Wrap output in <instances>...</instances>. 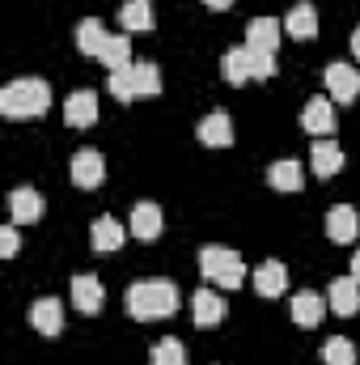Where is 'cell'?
<instances>
[{
  "instance_id": "obj_19",
  "label": "cell",
  "mask_w": 360,
  "mask_h": 365,
  "mask_svg": "<svg viewBox=\"0 0 360 365\" xmlns=\"http://www.w3.org/2000/svg\"><path fill=\"white\" fill-rule=\"evenodd\" d=\"M191 314H195V327H216V323L225 319V302H221V293L199 289V293L191 297Z\"/></svg>"
},
{
  "instance_id": "obj_2",
  "label": "cell",
  "mask_w": 360,
  "mask_h": 365,
  "mask_svg": "<svg viewBox=\"0 0 360 365\" xmlns=\"http://www.w3.org/2000/svg\"><path fill=\"white\" fill-rule=\"evenodd\" d=\"M51 106V86L43 77H17L0 90V115L4 119H38Z\"/></svg>"
},
{
  "instance_id": "obj_10",
  "label": "cell",
  "mask_w": 360,
  "mask_h": 365,
  "mask_svg": "<svg viewBox=\"0 0 360 365\" xmlns=\"http://www.w3.org/2000/svg\"><path fill=\"white\" fill-rule=\"evenodd\" d=\"M360 234V217L352 204H335L331 212H327V238L331 242H356Z\"/></svg>"
},
{
  "instance_id": "obj_26",
  "label": "cell",
  "mask_w": 360,
  "mask_h": 365,
  "mask_svg": "<svg viewBox=\"0 0 360 365\" xmlns=\"http://www.w3.org/2000/svg\"><path fill=\"white\" fill-rule=\"evenodd\" d=\"M97 60H102V64H106L110 73H119V68H127V64H136V60H132V43H127V34H110Z\"/></svg>"
},
{
  "instance_id": "obj_6",
  "label": "cell",
  "mask_w": 360,
  "mask_h": 365,
  "mask_svg": "<svg viewBox=\"0 0 360 365\" xmlns=\"http://www.w3.org/2000/svg\"><path fill=\"white\" fill-rule=\"evenodd\" d=\"M30 327L43 336H60L64 331V302L60 297H38L30 306Z\"/></svg>"
},
{
  "instance_id": "obj_9",
  "label": "cell",
  "mask_w": 360,
  "mask_h": 365,
  "mask_svg": "<svg viewBox=\"0 0 360 365\" xmlns=\"http://www.w3.org/2000/svg\"><path fill=\"white\" fill-rule=\"evenodd\" d=\"M43 208H47V200H43L34 187H17V191L9 195V212H13V225H34V221L43 217Z\"/></svg>"
},
{
  "instance_id": "obj_4",
  "label": "cell",
  "mask_w": 360,
  "mask_h": 365,
  "mask_svg": "<svg viewBox=\"0 0 360 365\" xmlns=\"http://www.w3.org/2000/svg\"><path fill=\"white\" fill-rule=\"evenodd\" d=\"M322 81H327L331 102H356L360 98V73L352 68V64H327Z\"/></svg>"
},
{
  "instance_id": "obj_17",
  "label": "cell",
  "mask_w": 360,
  "mask_h": 365,
  "mask_svg": "<svg viewBox=\"0 0 360 365\" xmlns=\"http://www.w3.org/2000/svg\"><path fill=\"white\" fill-rule=\"evenodd\" d=\"M284 30H288L292 38H301V43H305V38H314V34H318V9H314L309 0L292 4V9H288V17H284Z\"/></svg>"
},
{
  "instance_id": "obj_29",
  "label": "cell",
  "mask_w": 360,
  "mask_h": 365,
  "mask_svg": "<svg viewBox=\"0 0 360 365\" xmlns=\"http://www.w3.org/2000/svg\"><path fill=\"white\" fill-rule=\"evenodd\" d=\"M110 93H115L119 102H136V98H140V90H136V64L110 73Z\"/></svg>"
},
{
  "instance_id": "obj_11",
  "label": "cell",
  "mask_w": 360,
  "mask_h": 365,
  "mask_svg": "<svg viewBox=\"0 0 360 365\" xmlns=\"http://www.w3.org/2000/svg\"><path fill=\"white\" fill-rule=\"evenodd\" d=\"M102 302H106V289H102L97 276H90V272L73 276V306H77L81 314H97Z\"/></svg>"
},
{
  "instance_id": "obj_15",
  "label": "cell",
  "mask_w": 360,
  "mask_h": 365,
  "mask_svg": "<svg viewBox=\"0 0 360 365\" xmlns=\"http://www.w3.org/2000/svg\"><path fill=\"white\" fill-rule=\"evenodd\" d=\"M157 234H162V208H157L153 200H140V204L132 208V238L153 242Z\"/></svg>"
},
{
  "instance_id": "obj_30",
  "label": "cell",
  "mask_w": 360,
  "mask_h": 365,
  "mask_svg": "<svg viewBox=\"0 0 360 365\" xmlns=\"http://www.w3.org/2000/svg\"><path fill=\"white\" fill-rule=\"evenodd\" d=\"M153 365H186V349L179 340H157L153 344Z\"/></svg>"
},
{
  "instance_id": "obj_28",
  "label": "cell",
  "mask_w": 360,
  "mask_h": 365,
  "mask_svg": "<svg viewBox=\"0 0 360 365\" xmlns=\"http://www.w3.org/2000/svg\"><path fill=\"white\" fill-rule=\"evenodd\" d=\"M136 90H140V98H157L162 93V68L153 60H140L136 64Z\"/></svg>"
},
{
  "instance_id": "obj_1",
  "label": "cell",
  "mask_w": 360,
  "mask_h": 365,
  "mask_svg": "<svg viewBox=\"0 0 360 365\" xmlns=\"http://www.w3.org/2000/svg\"><path fill=\"white\" fill-rule=\"evenodd\" d=\"M123 302H127V314L132 319H170L174 310H179V284L174 280H162V276H153V280H136V284H127V293H123Z\"/></svg>"
},
{
  "instance_id": "obj_12",
  "label": "cell",
  "mask_w": 360,
  "mask_h": 365,
  "mask_svg": "<svg viewBox=\"0 0 360 365\" xmlns=\"http://www.w3.org/2000/svg\"><path fill=\"white\" fill-rule=\"evenodd\" d=\"M301 128L314 132V136L335 132V102H331V98H309L305 110H301Z\"/></svg>"
},
{
  "instance_id": "obj_23",
  "label": "cell",
  "mask_w": 360,
  "mask_h": 365,
  "mask_svg": "<svg viewBox=\"0 0 360 365\" xmlns=\"http://www.w3.org/2000/svg\"><path fill=\"white\" fill-rule=\"evenodd\" d=\"M119 21H123V30H153V26H157V17H153V0H123Z\"/></svg>"
},
{
  "instance_id": "obj_13",
  "label": "cell",
  "mask_w": 360,
  "mask_h": 365,
  "mask_svg": "<svg viewBox=\"0 0 360 365\" xmlns=\"http://www.w3.org/2000/svg\"><path fill=\"white\" fill-rule=\"evenodd\" d=\"M344 149L335 145V140H318L314 149H309V170L318 175V179H331V175H339L344 170Z\"/></svg>"
},
{
  "instance_id": "obj_20",
  "label": "cell",
  "mask_w": 360,
  "mask_h": 365,
  "mask_svg": "<svg viewBox=\"0 0 360 365\" xmlns=\"http://www.w3.org/2000/svg\"><path fill=\"white\" fill-rule=\"evenodd\" d=\"M327 310H331V306H327L322 293H297V297H292V323H297V327H318Z\"/></svg>"
},
{
  "instance_id": "obj_31",
  "label": "cell",
  "mask_w": 360,
  "mask_h": 365,
  "mask_svg": "<svg viewBox=\"0 0 360 365\" xmlns=\"http://www.w3.org/2000/svg\"><path fill=\"white\" fill-rule=\"evenodd\" d=\"M250 64H255V81H271L275 77V56L271 51H250Z\"/></svg>"
},
{
  "instance_id": "obj_14",
  "label": "cell",
  "mask_w": 360,
  "mask_h": 365,
  "mask_svg": "<svg viewBox=\"0 0 360 365\" xmlns=\"http://www.w3.org/2000/svg\"><path fill=\"white\" fill-rule=\"evenodd\" d=\"M64 119H68V128H93V119H97V93L93 90L68 93V102H64Z\"/></svg>"
},
{
  "instance_id": "obj_21",
  "label": "cell",
  "mask_w": 360,
  "mask_h": 365,
  "mask_svg": "<svg viewBox=\"0 0 360 365\" xmlns=\"http://www.w3.org/2000/svg\"><path fill=\"white\" fill-rule=\"evenodd\" d=\"M246 47H250V51H271V56H275V47H280V21L255 17V21L246 26Z\"/></svg>"
},
{
  "instance_id": "obj_32",
  "label": "cell",
  "mask_w": 360,
  "mask_h": 365,
  "mask_svg": "<svg viewBox=\"0 0 360 365\" xmlns=\"http://www.w3.org/2000/svg\"><path fill=\"white\" fill-rule=\"evenodd\" d=\"M0 255H4V259L17 255V225H4V230H0Z\"/></svg>"
},
{
  "instance_id": "obj_22",
  "label": "cell",
  "mask_w": 360,
  "mask_h": 365,
  "mask_svg": "<svg viewBox=\"0 0 360 365\" xmlns=\"http://www.w3.org/2000/svg\"><path fill=\"white\" fill-rule=\"evenodd\" d=\"M255 289H259L263 297H280V293L288 289V268H284L280 259L259 264V268H255Z\"/></svg>"
},
{
  "instance_id": "obj_34",
  "label": "cell",
  "mask_w": 360,
  "mask_h": 365,
  "mask_svg": "<svg viewBox=\"0 0 360 365\" xmlns=\"http://www.w3.org/2000/svg\"><path fill=\"white\" fill-rule=\"evenodd\" d=\"M352 56H356V60H360V26H356V30H352Z\"/></svg>"
},
{
  "instance_id": "obj_35",
  "label": "cell",
  "mask_w": 360,
  "mask_h": 365,
  "mask_svg": "<svg viewBox=\"0 0 360 365\" xmlns=\"http://www.w3.org/2000/svg\"><path fill=\"white\" fill-rule=\"evenodd\" d=\"M352 276H356V280H360V251H356V255H352Z\"/></svg>"
},
{
  "instance_id": "obj_3",
  "label": "cell",
  "mask_w": 360,
  "mask_h": 365,
  "mask_svg": "<svg viewBox=\"0 0 360 365\" xmlns=\"http://www.w3.org/2000/svg\"><path fill=\"white\" fill-rule=\"evenodd\" d=\"M199 272L208 276L212 284H221V289H238L246 280V264L229 247H203L199 251Z\"/></svg>"
},
{
  "instance_id": "obj_25",
  "label": "cell",
  "mask_w": 360,
  "mask_h": 365,
  "mask_svg": "<svg viewBox=\"0 0 360 365\" xmlns=\"http://www.w3.org/2000/svg\"><path fill=\"white\" fill-rule=\"evenodd\" d=\"M301 162H292V158H284V162H271L268 170V182L275 191H301Z\"/></svg>"
},
{
  "instance_id": "obj_16",
  "label": "cell",
  "mask_w": 360,
  "mask_h": 365,
  "mask_svg": "<svg viewBox=\"0 0 360 365\" xmlns=\"http://www.w3.org/2000/svg\"><path fill=\"white\" fill-rule=\"evenodd\" d=\"M123 238H127V234H123V225H119V221H110V217H97V221L90 225V242H93V251H97V255H115V251L123 247Z\"/></svg>"
},
{
  "instance_id": "obj_5",
  "label": "cell",
  "mask_w": 360,
  "mask_h": 365,
  "mask_svg": "<svg viewBox=\"0 0 360 365\" xmlns=\"http://www.w3.org/2000/svg\"><path fill=\"white\" fill-rule=\"evenodd\" d=\"M102 179H106V158H102L97 149L73 153V182H77V187L93 191V187H102Z\"/></svg>"
},
{
  "instance_id": "obj_8",
  "label": "cell",
  "mask_w": 360,
  "mask_h": 365,
  "mask_svg": "<svg viewBox=\"0 0 360 365\" xmlns=\"http://www.w3.org/2000/svg\"><path fill=\"white\" fill-rule=\"evenodd\" d=\"M195 136H199L208 149H229V145H233V123H229V110H212V115H203V123L195 128Z\"/></svg>"
},
{
  "instance_id": "obj_33",
  "label": "cell",
  "mask_w": 360,
  "mask_h": 365,
  "mask_svg": "<svg viewBox=\"0 0 360 365\" xmlns=\"http://www.w3.org/2000/svg\"><path fill=\"white\" fill-rule=\"evenodd\" d=\"M203 4H208V9H216V13H221V9H229V4H233V0H203Z\"/></svg>"
},
{
  "instance_id": "obj_7",
  "label": "cell",
  "mask_w": 360,
  "mask_h": 365,
  "mask_svg": "<svg viewBox=\"0 0 360 365\" xmlns=\"http://www.w3.org/2000/svg\"><path fill=\"white\" fill-rule=\"evenodd\" d=\"M327 306L335 310V314H356L360 310V280L352 272L348 276H335L331 280V289H327Z\"/></svg>"
},
{
  "instance_id": "obj_27",
  "label": "cell",
  "mask_w": 360,
  "mask_h": 365,
  "mask_svg": "<svg viewBox=\"0 0 360 365\" xmlns=\"http://www.w3.org/2000/svg\"><path fill=\"white\" fill-rule=\"evenodd\" d=\"M322 361L327 365H356V344L344 340V336H331V340L322 344Z\"/></svg>"
},
{
  "instance_id": "obj_24",
  "label": "cell",
  "mask_w": 360,
  "mask_h": 365,
  "mask_svg": "<svg viewBox=\"0 0 360 365\" xmlns=\"http://www.w3.org/2000/svg\"><path fill=\"white\" fill-rule=\"evenodd\" d=\"M106 38H110V34L102 30V21H97V17H85V21L77 26V47H81V56H93V60H97V56H102V47H106Z\"/></svg>"
},
{
  "instance_id": "obj_18",
  "label": "cell",
  "mask_w": 360,
  "mask_h": 365,
  "mask_svg": "<svg viewBox=\"0 0 360 365\" xmlns=\"http://www.w3.org/2000/svg\"><path fill=\"white\" fill-rule=\"evenodd\" d=\"M221 73L229 86H246L255 81V64H250V47H229L225 60H221Z\"/></svg>"
}]
</instances>
